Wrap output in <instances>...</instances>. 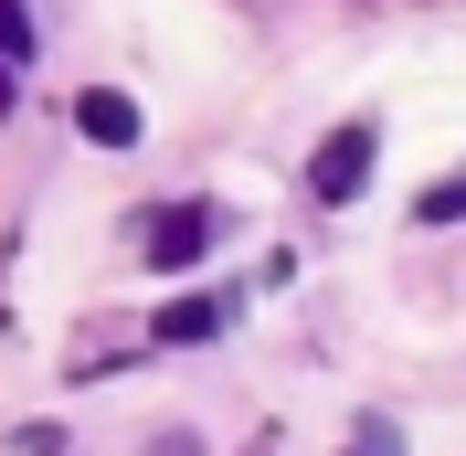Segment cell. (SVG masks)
<instances>
[{
    "label": "cell",
    "mask_w": 466,
    "mask_h": 456,
    "mask_svg": "<svg viewBox=\"0 0 466 456\" xmlns=\"http://www.w3.org/2000/svg\"><path fill=\"white\" fill-rule=\"evenodd\" d=\"M202 244H212V212H202V202L138 212V255H148V265H202Z\"/></svg>",
    "instance_id": "obj_1"
},
{
    "label": "cell",
    "mask_w": 466,
    "mask_h": 456,
    "mask_svg": "<svg viewBox=\"0 0 466 456\" xmlns=\"http://www.w3.org/2000/svg\"><path fill=\"white\" fill-rule=\"evenodd\" d=\"M360 181H371V128H329V149L308 160V192H319V202H350Z\"/></svg>",
    "instance_id": "obj_2"
},
{
    "label": "cell",
    "mask_w": 466,
    "mask_h": 456,
    "mask_svg": "<svg viewBox=\"0 0 466 456\" xmlns=\"http://www.w3.org/2000/svg\"><path fill=\"white\" fill-rule=\"evenodd\" d=\"M75 128H86L96 149H138V107H127L116 86H86V96H75Z\"/></svg>",
    "instance_id": "obj_3"
},
{
    "label": "cell",
    "mask_w": 466,
    "mask_h": 456,
    "mask_svg": "<svg viewBox=\"0 0 466 456\" xmlns=\"http://www.w3.org/2000/svg\"><path fill=\"white\" fill-rule=\"evenodd\" d=\"M212 329H223L212 297H170V308H159V340H212Z\"/></svg>",
    "instance_id": "obj_4"
},
{
    "label": "cell",
    "mask_w": 466,
    "mask_h": 456,
    "mask_svg": "<svg viewBox=\"0 0 466 456\" xmlns=\"http://www.w3.org/2000/svg\"><path fill=\"white\" fill-rule=\"evenodd\" d=\"M32 54V11H22V0H0V64H22Z\"/></svg>",
    "instance_id": "obj_5"
},
{
    "label": "cell",
    "mask_w": 466,
    "mask_h": 456,
    "mask_svg": "<svg viewBox=\"0 0 466 456\" xmlns=\"http://www.w3.org/2000/svg\"><path fill=\"white\" fill-rule=\"evenodd\" d=\"M466 212V181H435V192H424V223H456Z\"/></svg>",
    "instance_id": "obj_6"
}]
</instances>
